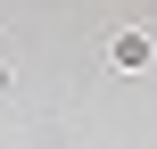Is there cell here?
<instances>
[{"label": "cell", "mask_w": 157, "mask_h": 149, "mask_svg": "<svg viewBox=\"0 0 157 149\" xmlns=\"http://www.w3.org/2000/svg\"><path fill=\"white\" fill-rule=\"evenodd\" d=\"M108 58H116V66H149V33H116Z\"/></svg>", "instance_id": "1"}, {"label": "cell", "mask_w": 157, "mask_h": 149, "mask_svg": "<svg viewBox=\"0 0 157 149\" xmlns=\"http://www.w3.org/2000/svg\"><path fill=\"white\" fill-rule=\"evenodd\" d=\"M0 100H8V58H0Z\"/></svg>", "instance_id": "2"}]
</instances>
